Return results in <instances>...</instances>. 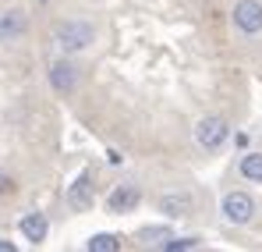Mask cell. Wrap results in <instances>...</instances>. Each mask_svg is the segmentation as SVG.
Here are the masks:
<instances>
[{
    "label": "cell",
    "instance_id": "1",
    "mask_svg": "<svg viewBox=\"0 0 262 252\" xmlns=\"http://www.w3.org/2000/svg\"><path fill=\"white\" fill-rule=\"evenodd\" d=\"M92 40H96V29L85 18H68V22H60L53 29V46L60 53H82V50L92 46Z\"/></svg>",
    "mask_w": 262,
    "mask_h": 252
},
{
    "label": "cell",
    "instance_id": "2",
    "mask_svg": "<svg viewBox=\"0 0 262 252\" xmlns=\"http://www.w3.org/2000/svg\"><path fill=\"white\" fill-rule=\"evenodd\" d=\"M220 213H223V220L227 224H252V217H255V199L248 196V192H227L223 196V203H220Z\"/></svg>",
    "mask_w": 262,
    "mask_h": 252
},
{
    "label": "cell",
    "instance_id": "3",
    "mask_svg": "<svg viewBox=\"0 0 262 252\" xmlns=\"http://www.w3.org/2000/svg\"><path fill=\"white\" fill-rule=\"evenodd\" d=\"M227 135H230V128L223 118L216 114H209V118H202L199 125H195V142L202 146V149H220L223 142H227Z\"/></svg>",
    "mask_w": 262,
    "mask_h": 252
},
{
    "label": "cell",
    "instance_id": "4",
    "mask_svg": "<svg viewBox=\"0 0 262 252\" xmlns=\"http://www.w3.org/2000/svg\"><path fill=\"white\" fill-rule=\"evenodd\" d=\"M230 14H234V25L245 36H259L262 32V4L259 0H237Z\"/></svg>",
    "mask_w": 262,
    "mask_h": 252
},
{
    "label": "cell",
    "instance_id": "5",
    "mask_svg": "<svg viewBox=\"0 0 262 252\" xmlns=\"http://www.w3.org/2000/svg\"><path fill=\"white\" fill-rule=\"evenodd\" d=\"M50 85H53V92L71 96V92L78 89V68H75L71 61H53V64H50Z\"/></svg>",
    "mask_w": 262,
    "mask_h": 252
},
{
    "label": "cell",
    "instance_id": "6",
    "mask_svg": "<svg viewBox=\"0 0 262 252\" xmlns=\"http://www.w3.org/2000/svg\"><path fill=\"white\" fill-rule=\"evenodd\" d=\"M29 32V18L21 7H7L0 11V43H14Z\"/></svg>",
    "mask_w": 262,
    "mask_h": 252
},
{
    "label": "cell",
    "instance_id": "7",
    "mask_svg": "<svg viewBox=\"0 0 262 252\" xmlns=\"http://www.w3.org/2000/svg\"><path fill=\"white\" fill-rule=\"evenodd\" d=\"M138 188L135 185H121V188H114L110 192V199H106V206H110V213H128V210H135L138 206Z\"/></svg>",
    "mask_w": 262,
    "mask_h": 252
},
{
    "label": "cell",
    "instance_id": "8",
    "mask_svg": "<svg viewBox=\"0 0 262 252\" xmlns=\"http://www.w3.org/2000/svg\"><path fill=\"white\" fill-rule=\"evenodd\" d=\"M160 213H167V217H188L191 213V196L188 192H167V196H160Z\"/></svg>",
    "mask_w": 262,
    "mask_h": 252
},
{
    "label": "cell",
    "instance_id": "9",
    "mask_svg": "<svg viewBox=\"0 0 262 252\" xmlns=\"http://www.w3.org/2000/svg\"><path fill=\"white\" fill-rule=\"evenodd\" d=\"M46 231H50V224H46V217L43 213H25L21 217V235L29 238V242H46Z\"/></svg>",
    "mask_w": 262,
    "mask_h": 252
},
{
    "label": "cell",
    "instance_id": "10",
    "mask_svg": "<svg viewBox=\"0 0 262 252\" xmlns=\"http://www.w3.org/2000/svg\"><path fill=\"white\" fill-rule=\"evenodd\" d=\"M68 206H71V210H89V206H92V185H89V174H82V178L71 185Z\"/></svg>",
    "mask_w": 262,
    "mask_h": 252
},
{
    "label": "cell",
    "instance_id": "11",
    "mask_svg": "<svg viewBox=\"0 0 262 252\" xmlns=\"http://www.w3.org/2000/svg\"><path fill=\"white\" fill-rule=\"evenodd\" d=\"M241 174L248 181H259L262 185V153H245L241 157Z\"/></svg>",
    "mask_w": 262,
    "mask_h": 252
},
{
    "label": "cell",
    "instance_id": "12",
    "mask_svg": "<svg viewBox=\"0 0 262 252\" xmlns=\"http://www.w3.org/2000/svg\"><path fill=\"white\" fill-rule=\"evenodd\" d=\"M117 245H121V242H117L114 235H92V238L85 242L89 252H117Z\"/></svg>",
    "mask_w": 262,
    "mask_h": 252
},
{
    "label": "cell",
    "instance_id": "13",
    "mask_svg": "<svg viewBox=\"0 0 262 252\" xmlns=\"http://www.w3.org/2000/svg\"><path fill=\"white\" fill-rule=\"evenodd\" d=\"M163 252H184V249H199V238H170V242H160Z\"/></svg>",
    "mask_w": 262,
    "mask_h": 252
},
{
    "label": "cell",
    "instance_id": "14",
    "mask_svg": "<svg viewBox=\"0 0 262 252\" xmlns=\"http://www.w3.org/2000/svg\"><path fill=\"white\" fill-rule=\"evenodd\" d=\"M11 188H14V181H11V174H4V170H0V196H7Z\"/></svg>",
    "mask_w": 262,
    "mask_h": 252
},
{
    "label": "cell",
    "instance_id": "15",
    "mask_svg": "<svg viewBox=\"0 0 262 252\" xmlns=\"http://www.w3.org/2000/svg\"><path fill=\"white\" fill-rule=\"evenodd\" d=\"M0 252H14V245H11V242H4V238H0Z\"/></svg>",
    "mask_w": 262,
    "mask_h": 252
}]
</instances>
